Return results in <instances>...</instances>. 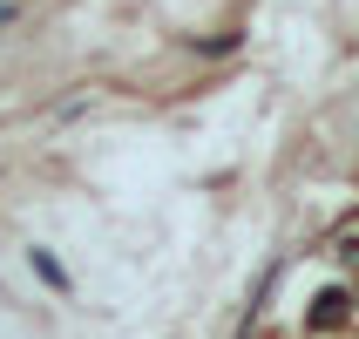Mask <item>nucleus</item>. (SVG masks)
I'll return each instance as SVG.
<instances>
[{"label": "nucleus", "instance_id": "7ed1b4c3", "mask_svg": "<svg viewBox=\"0 0 359 339\" xmlns=\"http://www.w3.org/2000/svg\"><path fill=\"white\" fill-rule=\"evenodd\" d=\"M7 20H14V7H7V0H0V27H7Z\"/></svg>", "mask_w": 359, "mask_h": 339}, {"label": "nucleus", "instance_id": "f257e3e1", "mask_svg": "<svg viewBox=\"0 0 359 339\" xmlns=\"http://www.w3.org/2000/svg\"><path fill=\"white\" fill-rule=\"evenodd\" d=\"M27 265H34V279H41V285H55V292H68V272H61V265L48 258V251H27Z\"/></svg>", "mask_w": 359, "mask_h": 339}, {"label": "nucleus", "instance_id": "f03ea898", "mask_svg": "<svg viewBox=\"0 0 359 339\" xmlns=\"http://www.w3.org/2000/svg\"><path fill=\"white\" fill-rule=\"evenodd\" d=\"M190 48H197V55H231V48H238V34H210V41H190Z\"/></svg>", "mask_w": 359, "mask_h": 339}]
</instances>
